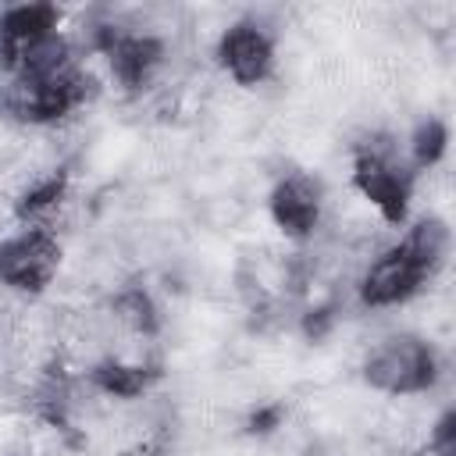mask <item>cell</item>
<instances>
[{"mask_svg":"<svg viewBox=\"0 0 456 456\" xmlns=\"http://www.w3.org/2000/svg\"><path fill=\"white\" fill-rule=\"evenodd\" d=\"M449 224L442 217H420L399 242H392L367 264L360 278V303L370 310H385L413 299L424 281L438 274L449 256Z\"/></svg>","mask_w":456,"mask_h":456,"instance_id":"6da1fadb","label":"cell"},{"mask_svg":"<svg viewBox=\"0 0 456 456\" xmlns=\"http://www.w3.org/2000/svg\"><path fill=\"white\" fill-rule=\"evenodd\" d=\"M353 185L360 196L381 210L388 224H403L410 214V189L413 171H406V160L399 157V146L388 135H370L356 146L353 157Z\"/></svg>","mask_w":456,"mask_h":456,"instance_id":"7a4b0ae2","label":"cell"},{"mask_svg":"<svg viewBox=\"0 0 456 456\" xmlns=\"http://www.w3.org/2000/svg\"><path fill=\"white\" fill-rule=\"evenodd\" d=\"M438 378V353L420 335H392L363 360V381L385 395L428 392Z\"/></svg>","mask_w":456,"mask_h":456,"instance_id":"3957f363","label":"cell"},{"mask_svg":"<svg viewBox=\"0 0 456 456\" xmlns=\"http://www.w3.org/2000/svg\"><path fill=\"white\" fill-rule=\"evenodd\" d=\"M61 271V239L50 224H21L0 239V285L21 296H39Z\"/></svg>","mask_w":456,"mask_h":456,"instance_id":"277c9868","label":"cell"},{"mask_svg":"<svg viewBox=\"0 0 456 456\" xmlns=\"http://www.w3.org/2000/svg\"><path fill=\"white\" fill-rule=\"evenodd\" d=\"M217 64L239 86H260L274 71V39L256 21H235L217 39Z\"/></svg>","mask_w":456,"mask_h":456,"instance_id":"5b68a950","label":"cell"},{"mask_svg":"<svg viewBox=\"0 0 456 456\" xmlns=\"http://www.w3.org/2000/svg\"><path fill=\"white\" fill-rule=\"evenodd\" d=\"M267 207H271L274 224L289 239H310L321 224V214H324V189L314 175L292 171V175L278 178V185L271 189Z\"/></svg>","mask_w":456,"mask_h":456,"instance_id":"8992f818","label":"cell"},{"mask_svg":"<svg viewBox=\"0 0 456 456\" xmlns=\"http://www.w3.org/2000/svg\"><path fill=\"white\" fill-rule=\"evenodd\" d=\"M160 57H164V46H160V39H153V36H132V32H125V36H110V43H107L110 75H114L125 89L146 86L150 75L157 71Z\"/></svg>","mask_w":456,"mask_h":456,"instance_id":"52a82bcc","label":"cell"},{"mask_svg":"<svg viewBox=\"0 0 456 456\" xmlns=\"http://www.w3.org/2000/svg\"><path fill=\"white\" fill-rule=\"evenodd\" d=\"M57 25H61V11L50 4H25V7L4 11L0 14V64H7L28 43L57 32Z\"/></svg>","mask_w":456,"mask_h":456,"instance_id":"ba28073f","label":"cell"},{"mask_svg":"<svg viewBox=\"0 0 456 456\" xmlns=\"http://www.w3.org/2000/svg\"><path fill=\"white\" fill-rule=\"evenodd\" d=\"M449 146V128L438 118H424L410 135V164L413 167H435Z\"/></svg>","mask_w":456,"mask_h":456,"instance_id":"9c48e42d","label":"cell"},{"mask_svg":"<svg viewBox=\"0 0 456 456\" xmlns=\"http://www.w3.org/2000/svg\"><path fill=\"white\" fill-rule=\"evenodd\" d=\"M93 378L107 395H121V399H132L146 388V370L135 363H103L96 367Z\"/></svg>","mask_w":456,"mask_h":456,"instance_id":"30bf717a","label":"cell"},{"mask_svg":"<svg viewBox=\"0 0 456 456\" xmlns=\"http://www.w3.org/2000/svg\"><path fill=\"white\" fill-rule=\"evenodd\" d=\"M431 456H438V452H431Z\"/></svg>","mask_w":456,"mask_h":456,"instance_id":"8fae6325","label":"cell"}]
</instances>
